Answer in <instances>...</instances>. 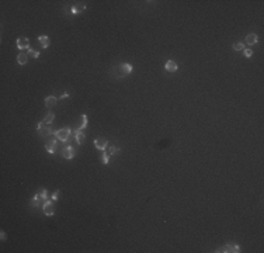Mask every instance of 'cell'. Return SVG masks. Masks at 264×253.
Listing matches in <instances>:
<instances>
[{
    "mask_svg": "<svg viewBox=\"0 0 264 253\" xmlns=\"http://www.w3.org/2000/svg\"><path fill=\"white\" fill-rule=\"evenodd\" d=\"M70 132H72V130H70L69 126H65V128L56 131V132H55V136H56L59 141H62V142H70Z\"/></svg>",
    "mask_w": 264,
    "mask_h": 253,
    "instance_id": "cell-1",
    "label": "cell"
},
{
    "mask_svg": "<svg viewBox=\"0 0 264 253\" xmlns=\"http://www.w3.org/2000/svg\"><path fill=\"white\" fill-rule=\"evenodd\" d=\"M42 212H44L46 216H51L55 214V205H53V201H44V204H42Z\"/></svg>",
    "mask_w": 264,
    "mask_h": 253,
    "instance_id": "cell-2",
    "label": "cell"
},
{
    "mask_svg": "<svg viewBox=\"0 0 264 253\" xmlns=\"http://www.w3.org/2000/svg\"><path fill=\"white\" fill-rule=\"evenodd\" d=\"M216 253H229V252H235V253H239L240 252V248L237 245H232V243H229V245H225L222 246V248H218V249L215 250Z\"/></svg>",
    "mask_w": 264,
    "mask_h": 253,
    "instance_id": "cell-3",
    "label": "cell"
},
{
    "mask_svg": "<svg viewBox=\"0 0 264 253\" xmlns=\"http://www.w3.org/2000/svg\"><path fill=\"white\" fill-rule=\"evenodd\" d=\"M107 145H108V142H107V139L106 138H97V139H94V146L97 148L98 151H106L107 149Z\"/></svg>",
    "mask_w": 264,
    "mask_h": 253,
    "instance_id": "cell-4",
    "label": "cell"
},
{
    "mask_svg": "<svg viewBox=\"0 0 264 253\" xmlns=\"http://www.w3.org/2000/svg\"><path fill=\"white\" fill-rule=\"evenodd\" d=\"M17 48L20 49V51H23V49H30L28 38H25V37H20V38H18V40H17Z\"/></svg>",
    "mask_w": 264,
    "mask_h": 253,
    "instance_id": "cell-5",
    "label": "cell"
},
{
    "mask_svg": "<svg viewBox=\"0 0 264 253\" xmlns=\"http://www.w3.org/2000/svg\"><path fill=\"white\" fill-rule=\"evenodd\" d=\"M75 155H76V152H75V149L70 146V145L63 148V151H62V156H63L65 159H73Z\"/></svg>",
    "mask_w": 264,
    "mask_h": 253,
    "instance_id": "cell-6",
    "label": "cell"
},
{
    "mask_svg": "<svg viewBox=\"0 0 264 253\" xmlns=\"http://www.w3.org/2000/svg\"><path fill=\"white\" fill-rule=\"evenodd\" d=\"M56 139H49L48 142H46V145H45V149H46V152L48 153H55V151H56Z\"/></svg>",
    "mask_w": 264,
    "mask_h": 253,
    "instance_id": "cell-7",
    "label": "cell"
},
{
    "mask_svg": "<svg viewBox=\"0 0 264 253\" xmlns=\"http://www.w3.org/2000/svg\"><path fill=\"white\" fill-rule=\"evenodd\" d=\"M118 69L121 70V73L125 76V75H129L134 72V68H132V65H129V63H122V65L118 66Z\"/></svg>",
    "mask_w": 264,
    "mask_h": 253,
    "instance_id": "cell-8",
    "label": "cell"
},
{
    "mask_svg": "<svg viewBox=\"0 0 264 253\" xmlns=\"http://www.w3.org/2000/svg\"><path fill=\"white\" fill-rule=\"evenodd\" d=\"M164 69L167 70V72H177L179 70V65H177V62L174 61H167L166 65H164Z\"/></svg>",
    "mask_w": 264,
    "mask_h": 253,
    "instance_id": "cell-9",
    "label": "cell"
},
{
    "mask_svg": "<svg viewBox=\"0 0 264 253\" xmlns=\"http://www.w3.org/2000/svg\"><path fill=\"white\" fill-rule=\"evenodd\" d=\"M84 134H83V131H80V130H76L75 131V141H76V143L77 145H81L83 143V141H84Z\"/></svg>",
    "mask_w": 264,
    "mask_h": 253,
    "instance_id": "cell-10",
    "label": "cell"
},
{
    "mask_svg": "<svg viewBox=\"0 0 264 253\" xmlns=\"http://www.w3.org/2000/svg\"><path fill=\"white\" fill-rule=\"evenodd\" d=\"M38 41L42 45V49H46L49 46V38L46 37V35H40V37H38Z\"/></svg>",
    "mask_w": 264,
    "mask_h": 253,
    "instance_id": "cell-11",
    "label": "cell"
},
{
    "mask_svg": "<svg viewBox=\"0 0 264 253\" xmlns=\"http://www.w3.org/2000/svg\"><path fill=\"white\" fill-rule=\"evenodd\" d=\"M55 104H56V97L55 96H48V97L45 98V106L48 107V108L53 107Z\"/></svg>",
    "mask_w": 264,
    "mask_h": 253,
    "instance_id": "cell-12",
    "label": "cell"
},
{
    "mask_svg": "<svg viewBox=\"0 0 264 253\" xmlns=\"http://www.w3.org/2000/svg\"><path fill=\"white\" fill-rule=\"evenodd\" d=\"M27 58H28V55H25V53L20 52L18 55H17V63H18V65H25V63H27V61H28Z\"/></svg>",
    "mask_w": 264,
    "mask_h": 253,
    "instance_id": "cell-13",
    "label": "cell"
},
{
    "mask_svg": "<svg viewBox=\"0 0 264 253\" xmlns=\"http://www.w3.org/2000/svg\"><path fill=\"white\" fill-rule=\"evenodd\" d=\"M257 41H259V38H257L256 34H249L247 37H246V42L249 45H256Z\"/></svg>",
    "mask_w": 264,
    "mask_h": 253,
    "instance_id": "cell-14",
    "label": "cell"
},
{
    "mask_svg": "<svg viewBox=\"0 0 264 253\" xmlns=\"http://www.w3.org/2000/svg\"><path fill=\"white\" fill-rule=\"evenodd\" d=\"M84 8H86L84 4H81V3L76 4V6H73V7H72V14H76V16H77V14H80Z\"/></svg>",
    "mask_w": 264,
    "mask_h": 253,
    "instance_id": "cell-15",
    "label": "cell"
},
{
    "mask_svg": "<svg viewBox=\"0 0 264 253\" xmlns=\"http://www.w3.org/2000/svg\"><path fill=\"white\" fill-rule=\"evenodd\" d=\"M38 132H40L41 134V136H49V135H52L53 132H52V130H51V128H49V126H44V128H42V130L41 131H38Z\"/></svg>",
    "mask_w": 264,
    "mask_h": 253,
    "instance_id": "cell-16",
    "label": "cell"
},
{
    "mask_svg": "<svg viewBox=\"0 0 264 253\" xmlns=\"http://www.w3.org/2000/svg\"><path fill=\"white\" fill-rule=\"evenodd\" d=\"M80 118H81V123H80V126H79V130L83 131L87 126V123H89V120H87V115L86 114H81L80 115Z\"/></svg>",
    "mask_w": 264,
    "mask_h": 253,
    "instance_id": "cell-17",
    "label": "cell"
},
{
    "mask_svg": "<svg viewBox=\"0 0 264 253\" xmlns=\"http://www.w3.org/2000/svg\"><path fill=\"white\" fill-rule=\"evenodd\" d=\"M53 120H55V114H53V113H48L46 117H45V120H44V123L45 124H52Z\"/></svg>",
    "mask_w": 264,
    "mask_h": 253,
    "instance_id": "cell-18",
    "label": "cell"
},
{
    "mask_svg": "<svg viewBox=\"0 0 264 253\" xmlns=\"http://www.w3.org/2000/svg\"><path fill=\"white\" fill-rule=\"evenodd\" d=\"M119 151L117 146H110V149H106V153L108 156H111V155H114V153H117V152Z\"/></svg>",
    "mask_w": 264,
    "mask_h": 253,
    "instance_id": "cell-19",
    "label": "cell"
},
{
    "mask_svg": "<svg viewBox=\"0 0 264 253\" xmlns=\"http://www.w3.org/2000/svg\"><path fill=\"white\" fill-rule=\"evenodd\" d=\"M40 197H41V200L42 201H46V198H48V191L45 190V188H42V190H40Z\"/></svg>",
    "mask_w": 264,
    "mask_h": 253,
    "instance_id": "cell-20",
    "label": "cell"
},
{
    "mask_svg": "<svg viewBox=\"0 0 264 253\" xmlns=\"http://www.w3.org/2000/svg\"><path fill=\"white\" fill-rule=\"evenodd\" d=\"M101 162H103V165H108V162H110V156H108V155L106 153V151H103Z\"/></svg>",
    "mask_w": 264,
    "mask_h": 253,
    "instance_id": "cell-21",
    "label": "cell"
},
{
    "mask_svg": "<svg viewBox=\"0 0 264 253\" xmlns=\"http://www.w3.org/2000/svg\"><path fill=\"white\" fill-rule=\"evenodd\" d=\"M27 55H28V56H33V58H35V59H37V58L40 56V52H38V51H34V49L30 48V49H28V53H27Z\"/></svg>",
    "mask_w": 264,
    "mask_h": 253,
    "instance_id": "cell-22",
    "label": "cell"
},
{
    "mask_svg": "<svg viewBox=\"0 0 264 253\" xmlns=\"http://www.w3.org/2000/svg\"><path fill=\"white\" fill-rule=\"evenodd\" d=\"M233 49L235 51H242V49H244V44L243 42H236V44H233Z\"/></svg>",
    "mask_w": 264,
    "mask_h": 253,
    "instance_id": "cell-23",
    "label": "cell"
},
{
    "mask_svg": "<svg viewBox=\"0 0 264 253\" xmlns=\"http://www.w3.org/2000/svg\"><path fill=\"white\" fill-rule=\"evenodd\" d=\"M59 193H61V191H59V190H56V191H55L52 196H51V200H52V201H56L58 197H59Z\"/></svg>",
    "mask_w": 264,
    "mask_h": 253,
    "instance_id": "cell-24",
    "label": "cell"
},
{
    "mask_svg": "<svg viewBox=\"0 0 264 253\" xmlns=\"http://www.w3.org/2000/svg\"><path fill=\"white\" fill-rule=\"evenodd\" d=\"M253 55V51L252 49H244V56L246 58H250Z\"/></svg>",
    "mask_w": 264,
    "mask_h": 253,
    "instance_id": "cell-25",
    "label": "cell"
},
{
    "mask_svg": "<svg viewBox=\"0 0 264 253\" xmlns=\"http://www.w3.org/2000/svg\"><path fill=\"white\" fill-rule=\"evenodd\" d=\"M0 236H2V241H6V232H4V231H2Z\"/></svg>",
    "mask_w": 264,
    "mask_h": 253,
    "instance_id": "cell-26",
    "label": "cell"
},
{
    "mask_svg": "<svg viewBox=\"0 0 264 253\" xmlns=\"http://www.w3.org/2000/svg\"><path fill=\"white\" fill-rule=\"evenodd\" d=\"M66 97H69V93H63V94H61V98H66Z\"/></svg>",
    "mask_w": 264,
    "mask_h": 253,
    "instance_id": "cell-27",
    "label": "cell"
}]
</instances>
